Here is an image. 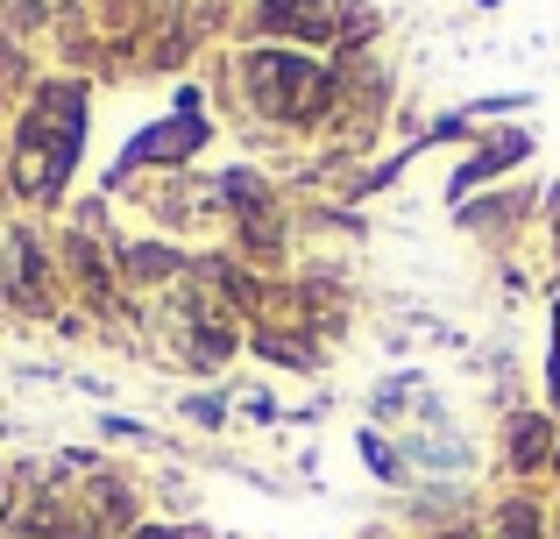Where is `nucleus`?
Returning a JSON list of instances; mask_svg holds the SVG:
<instances>
[{"label":"nucleus","instance_id":"nucleus-14","mask_svg":"<svg viewBox=\"0 0 560 539\" xmlns=\"http://www.w3.org/2000/svg\"><path fill=\"white\" fill-rule=\"evenodd\" d=\"M28 8H36V14H50V8H57V0H28Z\"/></svg>","mask_w":560,"mask_h":539},{"label":"nucleus","instance_id":"nucleus-13","mask_svg":"<svg viewBox=\"0 0 560 539\" xmlns=\"http://www.w3.org/2000/svg\"><path fill=\"white\" fill-rule=\"evenodd\" d=\"M547 539H560V512H553V518H547Z\"/></svg>","mask_w":560,"mask_h":539},{"label":"nucleus","instance_id":"nucleus-9","mask_svg":"<svg viewBox=\"0 0 560 539\" xmlns=\"http://www.w3.org/2000/svg\"><path fill=\"white\" fill-rule=\"evenodd\" d=\"M185 412H191V419H199V426H220V419H228V405H220V398H191V405H185Z\"/></svg>","mask_w":560,"mask_h":539},{"label":"nucleus","instance_id":"nucleus-4","mask_svg":"<svg viewBox=\"0 0 560 539\" xmlns=\"http://www.w3.org/2000/svg\"><path fill=\"white\" fill-rule=\"evenodd\" d=\"M553 412H511L504 419V455H511V469L518 476H533V469H553Z\"/></svg>","mask_w":560,"mask_h":539},{"label":"nucleus","instance_id":"nucleus-11","mask_svg":"<svg viewBox=\"0 0 560 539\" xmlns=\"http://www.w3.org/2000/svg\"><path fill=\"white\" fill-rule=\"evenodd\" d=\"M547 213H553V242H560V185H553V199H547Z\"/></svg>","mask_w":560,"mask_h":539},{"label":"nucleus","instance_id":"nucleus-1","mask_svg":"<svg viewBox=\"0 0 560 539\" xmlns=\"http://www.w3.org/2000/svg\"><path fill=\"white\" fill-rule=\"evenodd\" d=\"M71 156H79V93H71V85H50V93L36 99V114H28V128H22V192L50 199L57 178L71 171Z\"/></svg>","mask_w":560,"mask_h":539},{"label":"nucleus","instance_id":"nucleus-2","mask_svg":"<svg viewBox=\"0 0 560 539\" xmlns=\"http://www.w3.org/2000/svg\"><path fill=\"white\" fill-rule=\"evenodd\" d=\"M248 93H256V107L277 114V121H305V114L327 99V65H313V57H299V50H256L248 57Z\"/></svg>","mask_w":560,"mask_h":539},{"label":"nucleus","instance_id":"nucleus-6","mask_svg":"<svg viewBox=\"0 0 560 539\" xmlns=\"http://www.w3.org/2000/svg\"><path fill=\"white\" fill-rule=\"evenodd\" d=\"M355 447H362V461H370V476H383V483H405V447H397V441H383V433L376 426H362L355 433Z\"/></svg>","mask_w":560,"mask_h":539},{"label":"nucleus","instance_id":"nucleus-8","mask_svg":"<svg viewBox=\"0 0 560 539\" xmlns=\"http://www.w3.org/2000/svg\"><path fill=\"white\" fill-rule=\"evenodd\" d=\"M518 107H533V93H482L468 114H518Z\"/></svg>","mask_w":560,"mask_h":539},{"label":"nucleus","instance_id":"nucleus-10","mask_svg":"<svg viewBox=\"0 0 560 539\" xmlns=\"http://www.w3.org/2000/svg\"><path fill=\"white\" fill-rule=\"evenodd\" d=\"M248 405V419H262V426H277V398L270 390H256V398H242Z\"/></svg>","mask_w":560,"mask_h":539},{"label":"nucleus","instance_id":"nucleus-15","mask_svg":"<svg viewBox=\"0 0 560 539\" xmlns=\"http://www.w3.org/2000/svg\"><path fill=\"white\" fill-rule=\"evenodd\" d=\"M476 8H504V0H476Z\"/></svg>","mask_w":560,"mask_h":539},{"label":"nucleus","instance_id":"nucleus-12","mask_svg":"<svg viewBox=\"0 0 560 539\" xmlns=\"http://www.w3.org/2000/svg\"><path fill=\"white\" fill-rule=\"evenodd\" d=\"M136 539H178V532H164V526H150V532H136Z\"/></svg>","mask_w":560,"mask_h":539},{"label":"nucleus","instance_id":"nucleus-7","mask_svg":"<svg viewBox=\"0 0 560 539\" xmlns=\"http://www.w3.org/2000/svg\"><path fill=\"white\" fill-rule=\"evenodd\" d=\"M539 504H525V497H511V504H497V539H547V526H539Z\"/></svg>","mask_w":560,"mask_h":539},{"label":"nucleus","instance_id":"nucleus-5","mask_svg":"<svg viewBox=\"0 0 560 539\" xmlns=\"http://www.w3.org/2000/svg\"><path fill=\"white\" fill-rule=\"evenodd\" d=\"M199 142H206V121H191V114H185V121H164V128H150V136L128 142V150H121V171L128 164H164V156H191Z\"/></svg>","mask_w":560,"mask_h":539},{"label":"nucleus","instance_id":"nucleus-3","mask_svg":"<svg viewBox=\"0 0 560 539\" xmlns=\"http://www.w3.org/2000/svg\"><path fill=\"white\" fill-rule=\"evenodd\" d=\"M518 156H533V136H525V128H511V136L482 142V150H476V156H468V164L447 178V207H468V192H476V185H490V178H504V171L518 164Z\"/></svg>","mask_w":560,"mask_h":539}]
</instances>
